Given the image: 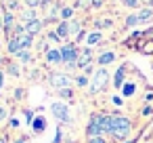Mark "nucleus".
<instances>
[{
  "mask_svg": "<svg viewBox=\"0 0 153 143\" xmlns=\"http://www.w3.org/2000/svg\"><path fill=\"white\" fill-rule=\"evenodd\" d=\"M130 120L128 118H122V116H111V135L115 139H124L128 133H130Z\"/></svg>",
  "mask_w": 153,
  "mask_h": 143,
  "instance_id": "obj_1",
  "label": "nucleus"
},
{
  "mask_svg": "<svg viewBox=\"0 0 153 143\" xmlns=\"http://www.w3.org/2000/svg\"><path fill=\"white\" fill-rule=\"evenodd\" d=\"M103 133H107V116H94L90 126H88V135L90 137H101Z\"/></svg>",
  "mask_w": 153,
  "mask_h": 143,
  "instance_id": "obj_2",
  "label": "nucleus"
},
{
  "mask_svg": "<svg viewBox=\"0 0 153 143\" xmlns=\"http://www.w3.org/2000/svg\"><path fill=\"white\" fill-rule=\"evenodd\" d=\"M78 49L74 46V44H65L63 49H61V57H63V63L67 65V67H76L78 65Z\"/></svg>",
  "mask_w": 153,
  "mask_h": 143,
  "instance_id": "obj_3",
  "label": "nucleus"
},
{
  "mask_svg": "<svg viewBox=\"0 0 153 143\" xmlns=\"http://www.w3.org/2000/svg\"><path fill=\"white\" fill-rule=\"evenodd\" d=\"M51 109H53L55 118H59V120H69V109H67V105H63V103H53Z\"/></svg>",
  "mask_w": 153,
  "mask_h": 143,
  "instance_id": "obj_4",
  "label": "nucleus"
},
{
  "mask_svg": "<svg viewBox=\"0 0 153 143\" xmlns=\"http://www.w3.org/2000/svg\"><path fill=\"white\" fill-rule=\"evenodd\" d=\"M51 84L57 86V88H67L69 86V78L65 74H53L51 76Z\"/></svg>",
  "mask_w": 153,
  "mask_h": 143,
  "instance_id": "obj_5",
  "label": "nucleus"
},
{
  "mask_svg": "<svg viewBox=\"0 0 153 143\" xmlns=\"http://www.w3.org/2000/svg\"><path fill=\"white\" fill-rule=\"evenodd\" d=\"M107 82V72L105 70H99L97 74H94V84H92V91H99V88H103V84Z\"/></svg>",
  "mask_w": 153,
  "mask_h": 143,
  "instance_id": "obj_6",
  "label": "nucleus"
},
{
  "mask_svg": "<svg viewBox=\"0 0 153 143\" xmlns=\"http://www.w3.org/2000/svg\"><path fill=\"white\" fill-rule=\"evenodd\" d=\"M90 59H92V53H90V49H84V51L78 55V65H80V67H88Z\"/></svg>",
  "mask_w": 153,
  "mask_h": 143,
  "instance_id": "obj_7",
  "label": "nucleus"
},
{
  "mask_svg": "<svg viewBox=\"0 0 153 143\" xmlns=\"http://www.w3.org/2000/svg\"><path fill=\"white\" fill-rule=\"evenodd\" d=\"M17 40H19V44H21V49H23V51H25V49H30V46L34 44V36H32V34H27V32H25V34H21V36H17Z\"/></svg>",
  "mask_w": 153,
  "mask_h": 143,
  "instance_id": "obj_8",
  "label": "nucleus"
},
{
  "mask_svg": "<svg viewBox=\"0 0 153 143\" xmlns=\"http://www.w3.org/2000/svg\"><path fill=\"white\" fill-rule=\"evenodd\" d=\"M40 30H42V21H38V19H34V21L25 23V32H27V34H32V36H34V34H38Z\"/></svg>",
  "mask_w": 153,
  "mask_h": 143,
  "instance_id": "obj_9",
  "label": "nucleus"
},
{
  "mask_svg": "<svg viewBox=\"0 0 153 143\" xmlns=\"http://www.w3.org/2000/svg\"><path fill=\"white\" fill-rule=\"evenodd\" d=\"M46 61H51V63H63V57H61V51H55V49H51V51H46Z\"/></svg>",
  "mask_w": 153,
  "mask_h": 143,
  "instance_id": "obj_10",
  "label": "nucleus"
},
{
  "mask_svg": "<svg viewBox=\"0 0 153 143\" xmlns=\"http://www.w3.org/2000/svg\"><path fill=\"white\" fill-rule=\"evenodd\" d=\"M69 34H71L69 23H67V21H61V23H59V28H57V36H59V38H67Z\"/></svg>",
  "mask_w": 153,
  "mask_h": 143,
  "instance_id": "obj_11",
  "label": "nucleus"
},
{
  "mask_svg": "<svg viewBox=\"0 0 153 143\" xmlns=\"http://www.w3.org/2000/svg\"><path fill=\"white\" fill-rule=\"evenodd\" d=\"M13 21H15V17H13V13H4V19H2V25H4V32H13Z\"/></svg>",
  "mask_w": 153,
  "mask_h": 143,
  "instance_id": "obj_12",
  "label": "nucleus"
},
{
  "mask_svg": "<svg viewBox=\"0 0 153 143\" xmlns=\"http://www.w3.org/2000/svg\"><path fill=\"white\" fill-rule=\"evenodd\" d=\"M111 61H115V53H103V55L99 57V63H101V65H107V63H111Z\"/></svg>",
  "mask_w": 153,
  "mask_h": 143,
  "instance_id": "obj_13",
  "label": "nucleus"
},
{
  "mask_svg": "<svg viewBox=\"0 0 153 143\" xmlns=\"http://www.w3.org/2000/svg\"><path fill=\"white\" fill-rule=\"evenodd\" d=\"M134 91H136V86H134L132 82H126V84L122 86V95H124V97H132Z\"/></svg>",
  "mask_w": 153,
  "mask_h": 143,
  "instance_id": "obj_14",
  "label": "nucleus"
},
{
  "mask_svg": "<svg viewBox=\"0 0 153 143\" xmlns=\"http://www.w3.org/2000/svg\"><path fill=\"white\" fill-rule=\"evenodd\" d=\"M151 17H153V9H145V11L138 13V23H145V21H149Z\"/></svg>",
  "mask_w": 153,
  "mask_h": 143,
  "instance_id": "obj_15",
  "label": "nucleus"
},
{
  "mask_svg": "<svg viewBox=\"0 0 153 143\" xmlns=\"http://www.w3.org/2000/svg\"><path fill=\"white\" fill-rule=\"evenodd\" d=\"M21 17L30 23V21H34V19H36V11H34V9H27V11H23V13H21Z\"/></svg>",
  "mask_w": 153,
  "mask_h": 143,
  "instance_id": "obj_16",
  "label": "nucleus"
},
{
  "mask_svg": "<svg viewBox=\"0 0 153 143\" xmlns=\"http://www.w3.org/2000/svg\"><path fill=\"white\" fill-rule=\"evenodd\" d=\"M71 13H74V9H69V7H65V9H61V11H59V17H61L63 21H67V19L71 17Z\"/></svg>",
  "mask_w": 153,
  "mask_h": 143,
  "instance_id": "obj_17",
  "label": "nucleus"
},
{
  "mask_svg": "<svg viewBox=\"0 0 153 143\" xmlns=\"http://www.w3.org/2000/svg\"><path fill=\"white\" fill-rule=\"evenodd\" d=\"M113 82H115V86H122V84H124V67H120V70H117V74H115Z\"/></svg>",
  "mask_w": 153,
  "mask_h": 143,
  "instance_id": "obj_18",
  "label": "nucleus"
},
{
  "mask_svg": "<svg viewBox=\"0 0 153 143\" xmlns=\"http://www.w3.org/2000/svg\"><path fill=\"white\" fill-rule=\"evenodd\" d=\"M32 128H34L36 133H40V130L44 128V118H36V120H34V124H32Z\"/></svg>",
  "mask_w": 153,
  "mask_h": 143,
  "instance_id": "obj_19",
  "label": "nucleus"
},
{
  "mask_svg": "<svg viewBox=\"0 0 153 143\" xmlns=\"http://www.w3.org/2000/svg\"><path fill=\"white\" fill-rule=\"evenodd\" d=\"M97 42H101V34L99 32H92L88 36V44H97Z\"/></svg>",
  "mask_w": 153,
  "mask_h": 143,
  "instance_id": "obj_20",
  "label": "nucleus"
},
{
  "mask_svg": "<svg viewBox=\"0 0 153 143\" xmlns=\"http://www.w3.org/2000/svg\"><path fill=\"white\" fill-rule=\"evenodd\" d=\"M138 23V15H130V17H126V25L128 28H132V25H136Z\"/></svg>",
  "mask_w": 153,
  "mask_h": 143,
  "instance_id": "obj_21",
  "label": "nucleus"
},
{
  "mask_svg": "<svg viewBox=\"0 0 153 143\" xmlns=\"http://www.w3.org/2000/svg\"><path fill=\"white\" fill-rule=\"evenodd\" d=\"M17 57H19V59H21V61H32V55H30V53H27V51H21V53H19V55H17Z\"/></svg>",
  "mask_w": 153,
  "mask_h": 143,
  "instance_id": "obj_22",
  "label": "nucleus"
},
{
  "mask_svg": "<svg viewBox=\"0 0 153 143\" xmlns=\"http://www.w3.org/2000/svg\"><path fill=\"white\" fill-rule=\"evenodd\" d=\"M40 2H42V0H25V4H27L30 9H34V7H38Z\"/></svg>",
  "mask_w": 153,
  "mask_h": 143,
  "instance_id": "obj_23",
  "label": "nucleus"
},
{
  "mask_svg": "<svg viewBox=\"0 0 153 143\" xmlns=\"http://www.w3.org/2000/svg\"><path fill=\"white\" fill-rule=\"evenodd\" d=\"M122 2H124L126 7H130V9H132V7H136V4H138V0H122Z\"/></svg>",
  "mask_w": 153,
  "mask_h": 143,
  "instance_id": "obj_24",
  "label": "nucleus"
},
{
  "mask_svg": "<svg viewBox=\"0 0 153 143\" xmlns=\"http://www.w3.org/2000/svg\"><path fill=\"white\" fill-rule=\"evenodd\" d=\"M74 93H71V88L67 86V88H61V97H71Z\"/></svg>",
  "mask_w": 153,
  "mask_h": 143,
  "instance_id": "obj_25",
  "label": "nucleus"
},
{
  "mask_svg": "<svg viewBox=\"0 0 153 143\" xmlns=\"http://www.w3.org/2000/svg\"><path fill=\"white\" fill-rule=\"evenodd\" d=\"M88 143H105V139H103V137H90Z\"/></svg>",
  "mask_w": 153,
  "mask_h": 143,
  "instance_id": "obj_26",
  "label": "nucleus"
},
{
  "mask_svg": "<svg viewBox=\"0 0 153 143\" xmlns=\"http://www.w3.org/2000/svg\"><path fill=\"white\" fill-rule=\"evenodd\" d=\"M78 84H80V86H86V84H88V78H86V76H80V78H78Z\"/></svg>",
  "mask_w": 153,
  "mask_h": 143,
  "instance_id": "obj_27",
  "label": "nucleus"
},
{
  "mask_svg": "<svg viewBox=\"0 0 153 143\" xmlns=\"http://www.w3.org/2000/svg\"><path fill=\"white\" fill-rule=\"evenodd\" d=\"M17 7H19L17 0H9V9H11V11H17Z\"/></svg>",
  "mask_w": 153,
  "mask_h": 143,
  "instance_id": "obj_28",
  "label": "nucleus"
},
{
  "mask_svg": "<svg viewBox=\"0 0 153 143\" xmlns=\"http://www.w3.org/2000/svg\"><path fill=\"white\" fill-rule=\"evenodd\" d=\"M9 72H11L13 76H19V67H17V65H11V67H9Z\"/></svg>",
  "mask_w": 153,
  "mask_h": 143,
  "instance_id": "obj_29",
  "label": "nucleus"
},
{
  "mask_svg": "<svg viewBox=\"0 0 153 143\" xmlns=\"http://www.w3.org/2000/svg\"><path fill=\"white\" fill-rule=\"evenodd\" d=\"M69 30H71V32H80V25L74 21V23H69Z\"/></svg>",
  "mask_w": 153,
  "mask_h": 143,
  "instance_id": "obj_30",
  "label": "nucleus"
},
{
  "mask_svg": "<svg viewBox=\"0 0 153 143\" xmlns=\"http://www.w3.org/2000/svg\"><path fill=\"white\" fill-rule=\"evenodd\" d=\"M15 97H17V99H23V97H25V95H23V88H17V91H15Z\"/></svg>",
  "mask_w": 153,
  "mask_h": 143,
  "instance_id": "obj_31",
  "label": "nucleus"
},
{
  "mask_svg": "<svg viewBox=\"0 0 153 143\" xmlns=\"http://www.w3.org/2000/svg\"><path fill=\"white\" fill-rule=\"evenodd\" d=\"M76 7H88V0H76Z\"/></svg>",
  "mask_w": 153,
  "mask_h": 143,
  "instance_id": "obj_32",
  "label": "nucleus"
},
{
  "mask_svg": "<svg viewBox=\"0 0 153 143\" xmlns=\"http://www.w3.org/2000/svg\"><path fill=\"white\" fill-rule=\"evenodd\" d=\"M105 25H111V21H97V28H105Z\"/></svg>",
  "mask_w": 153,
  "mask_h": 143,
  "instance_id": "obj_33",
  "label": "nucleus"
},
{
  "mask_svg": "<svg viewBox=\"0 0 153 143\" xmlns=\"http://www.w3.org/2000/svg\"><path fill=\"white\" fill-rule=\"evenodd\" d=\"M4 118H7V109H4V107H0V122H2Z\"/></svg>",
  "mask_w": 153,
  "mask_h": 143,
  "instance_id": "obj_34",
  "label": "nucleus"
},
{
  "mask_svg": "<svg viewBox=\"0 0 153 143\" xmlns=\"http://www.w3.org/2000/svg\"><path fill=\"white\" fill-rule=\"evenodd\" d=\"M17 126H19V120L13 118V120H11V128H17Z\"/></svg>",
  "mask_w": 153,
  "mask_h": 143,
  "instance_id": "obj_35",
  "label": "nucleus"
},
{
  "mask_svg": "<svg viewBox=\"0 0 153 143\" xmlns=\"http://www.w3.org/2000/svg\"><path fill=\"white\" fill-rule=\"evenodd\" d=\"M151 112H153L151 107H145V109H143V114H145V116H151Z\"/></svg>",
  "mask_w": 153,
  "mask_h": 143,
  "instance_id": "obj_36",
  "label": "nucleus"
},
{
  "mask_svg": "<svg viewBox=\"0 0 153 143\" xmlns=\"http://www.w3.org/2000/svg\"><path fill=\"white\" fill-rule=\"evenodd\" d=\"M2 84H4V78H2V74H0V88H2Z\"/></svg>",
  "mask_w": 153,
  "mask_h": 143,
  "instance_id": "obj_37",
  "label": "nucleus"
},
{
  "mask_svg": "<svg viewBox=\"0 0 153 143\" xmlns=\"http://www.w3.org/2000/svg\"><path fill=\"white\" fill-rule=\"evenodd\" d=\"M0 143H4V141H2V139H0Z\"/></svg>",
  "mask_w": 153,
  "mask_h": 143,
  "instance_id": "obj_38",
  "label": "nucleus"
},
{
  "mask_svg": "<svg viewBox=\"0 0 153 143\" xmlns=\"http://www.w3.org/2000/svg\"><path fill=\"white\" fill-rule=\"evenodd\" d=\"M149 2H151V4H153V0H149Z\"/></svg>",
  "mask_w": 153,
  "mask_h": 143,
  "instance_id": "obj_39",
  "label": "nucleus"
},
{
  "mask_svg": "<svg viewBox=\"0 0 153 143\" xmlns=\"http://www.w3.org/2000/svg\"><path fill=\"white\" fill-rule=\"evenodd\" d=\"M17 143H23V141H17Z\"/></svg>",
  "mask_w": 153,
  "mask_h": 143,
  "instance_id": "obj_40",
  "label": "nucleus"
}]
</instances>
